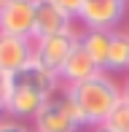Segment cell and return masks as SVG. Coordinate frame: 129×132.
I'll return each instance as SVG.
<instances>
[{
    "mask_svg": "<svg viewBox=\"0 0 129 132\" xmlns=\"http://www.w3.org/2000/svg\"><path fill=\"white\" fill-rule=\"evenodd\" d=\"M121 97H124L126 103H129V73L124 76V84H121Z\"/></svg>",
    "mask_w": 129,
    "mask_h": 132,
    "instance_id": "cell-17",
    "label": "cell"
},
{
    "mask_svg": "<svg viewBox=\"0 0 129 132\" xmlns=\"http://www.w3.org/2000/svg\"><path fill=\"white\" fill-rule=\"evenodd\" d=\"M73 30V19L54 3V0H35V35L32 38H49Z\"/></svg>",
    "mask_w": 129,
    "mask_h": 132,
    "instance_id": "cell-6",
    "label": "cell"
},
{
    "mask_svg": "<svg viewBox=\"0 0 129 132\" xmlns=\"http://www.w3.org/2000/svg\"><path fill=\"white\" fill-rule=\"evenodd\" d=\"M89 132H113V129H108V127H105V124H99V127H91Z\"/></svg>",
    "mask_w": 129,
    "mask_h": 132,
    "instance_id": "cell-18",
    "label": "cell"
},
{
    "mask_svg": "<svg viewBox=\"0 0 129 132\" xmlns=\"http://www.w3.org/2000/svg\"><path fill=\"white\" fill-rule=\"evenodd\" d=\"M0 132H32L24 121H16V119L0 116Z\"/></svg>",
    "mask_w": 129,
    "mask_h": 132,
    "instance_id": "cell-14",
    "label": "cell"
},
{
    "mask_svg": "<svg viewBox=\"0 0 129 132\" xmlns=\"http://www.w3.org/2000/svg\"><path fill=\"white\" fill-rule=\"evenodd\" d=\"M32 62V40L0 32V73H19Z\"/></svg>",
    "mask_w": 129,
    "mask_h": 132,
    "instance_id": "cell-7",
    "label": "cell"
},
{
    "mask_svg": "<svg viewBox=\"0 0 129 132\" xmlns=\"http://www.w3.org/2000/svg\"><path fill=\"white\" fill-rule=\"evenodd\" d=\"M105 127L113 129V132H129V103L124 97L118 100V105L113 108V111L108 113V119H105Z\"/></svg>",
    "mask_w": 129,
    "mask_h": 132,
    "instance_id": "cell-13",
    "label": "cell"
},
{
    "mask_svg": "<svg viewBox=\"0 0 129 132\" xmlns=\"http://www.w3.org/2000/svg\"><path fill=\"white\" fill-rule=\"evenodd\" d=\"M57 5L64 11V14L70 16V19H78V14H81V5H84V0H54Z\"/></svg>",
    "mask_w": 129,
    "mask_h": 132,
    "instance_id": "cell-16",
    "label": "cell"
},
{
    "mask_svg": "<svg viewBox=\"0 0 129 132\" xmlns=\"http://www.w3.org/2000/svg\"><path fill=\"white\" fill-rule=\"evenodd\" d=\"M11 84H22V86L27 89H35L38 94H43V97H51V94L59 92V78H57L54 73H49V70H43L40 65L30 62L27 68H22L19 73L11 76Z\"/></svg>",
    "mask_w": 129,
    "mask_h": 132,
    "instance_id": "cell-10",
    "label": "cell"
},
{
    "mask_svg": "<svg viewBox=\"0 0 129 132\" xmlns=\"http://www.w3.org/2000/svg\"><path fill=\"white\" fill-rule=\"evenodd\" d=\"M102 73H108V76L129 73V30H113L108 59H105V70Z\"/></svg>",
    "mask_w": 129,
    "mask_h": 132,
    "instance_id": "cell-11",
    "label": "cell"
},
{
    "mask_svg": "<svg viewBox=\"0 0 129 132\" xmlns=\"http://www.w3.org/2000/svg\"><path fill=\"white\" fill-rule=\"evenodd\" d=\"M81 40V30H67L59 35H49V38H32V62L40 65L43 70L59 76L62 65Z\"/></svg>",
    "mask_w": 129,
    "mask_h": 132,
    "instance_id": "cell-3",
    "label": "cell"
},
{
    "mask_svg": "<svg viewBox=\"0 0 129 132\" xmlns=\"http://www.w3.org/2000/svg\"><path fill=\"white\" fill-rule=\"evenodd\" d=\"M46 100L49 97L38 94L35 89H27V86H22V84H11V94H8V103H5V116L16 119V121L35 119Z\"/></svg>",
    "mask_w": 129,
    "mask_h": 132,
    "instance_id": "cell-8",
    "label": "cell"
},
{
    "mask_svg": "<svg viewBox=\"0 0 129 132\" xmlns=\"http://www.w3.org/2000/svg\"><path fill=\"white\" fill-rule=\"evenodd\" d=\"M97 73H102V70L97 68V62L89 57L84 49H81V40H78V46L73 49V54L67 57V62L62 65V70H59V86L62 89H67V86H75V84H81V81H89L91 76H97Z\"/></svg>",
    "mask_w": 129,
    "mask_h": 132,
    "instance_id": "cell-9",
    "label": "cell"
},
{
    "mask_svg": "<svg viewBox=\"0 0 129 132\" xmlns=\"http://www.w3.org/2000/svg\"><path fill=\"white\" fill-rule=\"evenodd\" d=\"M0 32L30 38L35 35V0H8L0 11Z\"/></svg>",
    "mask_w": 129,
    "mask_h": 132,
    "instance_id": "cell-5",
    "label": "cell"
},
{
    "mask_svg": "<svg viewBox=\"0 0 129 132\" xmlns=\"http://www.w3.org/2000/svg\"><path fill=\"white\" fill-rule=\"evenodd\" d=\"M126 30H129V27H126Z\"/></svg>",
    "mask_w": 129,
    "mask_h": 132,
    "instance_id": "cell-20",
    "label": "cell"
},
{
    "mask_svg": "<svg viewBox=\"0 0 129 132\" xmlns=\"http://www.w3.org/2000/svg\"><path fill=\"white\" fill-rule=\"evenodd\" d=\"M110 35L108 30H81V49L97 62L99 70H105V59H108L110 49Z\"/></svg>",
    "mask_w": 129,
    "mask_h": 132,
    "instance_id": "cell-12",
    "label": "cell"
},
{
    "mask_svg": "<svg viewBox=\"0 0 129 132\" xmlns=\"http://www.w3.org/2000/svg\"><path fill=\"white\" fill-rule=\"evenodd\" d=\"M64 92H67L70 103H73L75 113H78V119H81V127L91 129V127L105 124L108 113L118 105L121 84L116 81L113 76H108V73H97V76H91L89 81H81V84H75V86H67Z\"/></svg>",
    "mask_w": 129,
    "mask_h": 132,
    "instance_id": "cell-1",
    "label": "cell"
},
{
    "mask_svg": "<svg viewBox=\"0 0 129 132\" xmlns=\"http://www.w3.org/2000/svg\"><path fill=\"white\" fill-rule=\"evenodd\" d=\"M8 94H11V76H8V73H0V116H5Z\"/></svg>",
    "mask_w": 129,
    "mask_h": 132,
    "instance_id": "cell-15",
    "label": "cell"
},
{
    "mask_svg": "<svg viewBox=\"0 0 129 132\" xmlns=\"http://www.w3.org/2000/svg\"><path fill=\"white\" fill-rule=\"evenodd\" d=\"M129 14V0H84L78 22L84 30H121V22Z\"/></svg>",
    "mask_w": 129,
    "mask_h": 132,
    "instance_id": "cell-4",
    "label": "cell"
},
{
    "mask_svg": "<svg viewBox=\"0 0 129 132\" xmlns=\"http://www.w3.org/2000/svg\"><path fill=\"white\" fill-rule=\"evenodd\" d=\"M81 129H84L81 119L64 89L51 94L38 111V116L32 119V132H81Z\"/></svg>",
    "mask_w": 129,
    "mask_h": 132,
    "instance_id": "cell-2",
    "label": "cell"
},
{
    "mask_svg": "<svg viewBox=\"0 0 129 132\" xmlns=\"http://www.w3.org/2000/svg\"><path fill=\"white\" fill-rule=\"evenodd\" d=\"M5 3H8V0H0V11H3V5H5Z\"/></svg>",
    "mask_w": 129,
    "mask_h": 132,
    "instance_id": "cell-19",
    "label": "cell"
}]
</instances>
